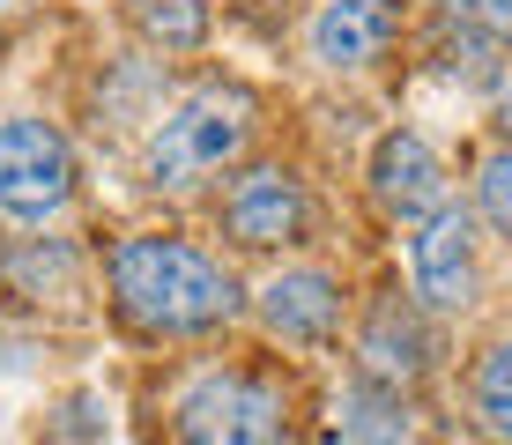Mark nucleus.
<instances>
[{
  "label": "nucleus",
  "mask_w": 512,
  "mask_h": 445,
  "mask_svg": "<svg viewBox=\"0 0 512 445\" xmlns=\"http://www.w3.org/2000/svg\"><path fill=\"white\" fill-rule=\"evenodd\" d=\"M409 275H416V297H423V305H438V312L468 305V282H475V230H468L461 208H438V216L416 230Z\"/></svg>",
  "instance_id": "7"
},
{
  "label": "nucleus",
  "mask_w": 512,
  "mask_h": 445,
  "mask_svg": "<svg viewBox=\"0 0 512 445\" xmlns=\"http://www.w3.org/2000/svg\"><path fill=\"white\" fill-rule=\"evenodd\" d=\"M372 193H379L386 216L431 223L438 208H446V171H438L431 141H423V134H386L372 149Z\"/></svg>",
  "instance_id": "6"
},
{
  "label": "nucleus",
  "mask_w": 512,
  "mask_h": 445,
  "mask_svg": "<svg viewBox=\"0 0 512 445\" xmlns=\"http://www.w3.org/2000/svg\"><path fill=\"white\" fill-rule=\"evenodd\" d=\"M245 134H253V97L245 89H193L149 134V178L164 193H193L245 149Z\"/></svg>",
  "instance_id": "2"
},
{
  "label": "nucleus",
  "mask_w": 512,
  "mask_h": 445,
  "mask_svg": "<svg viewBox=\"0 0 512 445\" xmlns=\"http://www.w3.org/2000/svg\"><path fill=\"white\" fill-rule=\"evenodd\" d=\"M357 356H364V379H372V386H394V394H401L409 379H423V327H416V312L401 305V297L372 305Z\"/></svg>",
  "instance_id": "10"
},
{
  "label": "nucleus",
  "mask_w": 512,
  "mask_h": 445,
  "mask_svg": "<svg viewBox=\"0 0 512 445\" xmlns=\"http://www.w3.org/2000/svg\"><path fill=\"white\" fill-rule=\"evenodd\" d=\"M505 112H512V82H505Z\"/></svg>",
  "instance_id": "17"
},
{
  "label": "nucleus",
  "mask_w": 512,
  "mask_h": 445,
  "mask_svg": "<svg viewBox=\"0 0 512 445\" xmlns=\"http://www.w3.org/2000/svg\"><path fill=\"white\" fill-rule=\"evenodd\" d=\"M223 230H231L238 245H253V253L290 245L297 230H305V193H297V178L282 171V164L245 171L238 186H231V201H223Z\"/></svg>",
  "instance_id": "5"
},
{
  "label": "nucleus",
  "mask_w": 512,
  "mask_h": 445,
  "mask_svg": "<svg viewBox=\"0 0 512 445\" xmlns=\"http://www.w3.org/2000/svg\"><path fill=\"white\" fill-rule=\"evenodd\" d=\"M186 445H282V394L253 371H201L179 394Z\"/></svg>",
  "instance_id": "3"
},
{
  "label": "nucleus",
  "mask_w": 512,
  "mask_h": 445,
  "mask_svg": "<svg viewBox=\"0 0 512 445\" xmlns=\"http://www.w3.org/2000/svg\"><path fill=\"white\" fill-rule=\"evenodd\" d=\"M446 8H453V23H461L468 38H483V45L512 38V0H446Z\"/></svg>",
  "instance_id": "15"
},
{
  "label": "nucleus",
  "mask_w": 512,
  "mask_h": 445,
  "mask_svg": "<svg viewBox=\"0 0 512 445\" xmlns=\"http://www.w3.org/2000/svg\"><path fill=\"white\" fill-rule=\"evenodd\" d=\"M134 23L149 30L156 45H179V52L208 38V8L201 0H134Z\"/></svg>",
  "instance_id": "12"
},
{
  "label": "nucleus",
  "mask_w": 512,
  "mask_h": 445,
  "mask_svg": "<svg viewBox=\"0 0 512 445\" xmlns=\"http://www.w3.org/2000/svg\"><path fill=\"white\" fill-rule=\"evenodd\" d=\"M349 445H409V408H401L394 386H372V379H357L342 394V423H334Z\"/></svg>",
  "instance_id": "11"
},
{
  "label": "nucleus",
  "mask_w": 512,
  "mask_h": 445,
  "mask_svg": "<svg viewBox=\"0 0 512 445\" xmlns=\"http://www.w3.org/2000/svg\"><path fill=\"white\" fill-rule=\"evenodd\" d=\"M112 297L141 334H201L238 312V282L186 238H119L112 245Z\"/></svg>",
  "instance_id": "1"
},
{
  "label": "nucleus",
  "mask_w": 512,
  "mask_h": 445,
  "mask_svg": "<svg viewBox=\"0 0 512 445\" xmlns=\"http://www.w3.org/2000/svg\"><path fill=\"white\" fill-rule=\"evenodd\" d=\"M52 438H60V445H97V438H104L97 401H90V394H75V401L60 408V431H52Z\"/></svg>",
  "instance_id": "16"
},
{
  "label": "nucleus",
  "mask_w": 512,
  "mask_h": 445,
  "mask_svg": "<svg viewBox=\"0 0 512 445\" xmlns=\"http://www.w3.org/2000/svg\"><path fill=\"white\" fill-rule=\"evenodd\" d=\"M260 319H268L282 342H320V334H334V319H342V290H334V275H320V267H282L268 290H260Z\"/></svg>",
  "instance_id": "9"
},
{
  "label": "nucleus",
  "mask_w": 512,
  "mask_h": 445,
  "mask_svg": "<svg viewBox=\"0 0 512 445\" xmlns=\"http://www.w3.org/2000/svg\"><path fill=\"white\" fill-rule=\"evenodd\" d=\"M475 201H483V216L512 238V149H490L483 164H475Z\"/></svg>",
  "instance_id": "14"
},
{
  "label": "nucleus",
  "mask_w": 512,
  "mask_h": 445,
  "mask_svg": "<svg viewBox=\"0 0 512 445\" xmlns=\"http://www.w3.org/2000/svg\"><path fill=\"white\" fill-rule=\"evenodd\" d=\"M75 193V156L45 119H0V216L52 223Z\"/></svg>",
  "instance_id": "4"
},
{
  "label": "nucleus",
  "mask_w": 512,
  "mask_h": 445,
  "mask_svg": "<svg viewBox=\"0 0 512 445\" xmlns=\"http://www.w3.org/2000/svg\"><path fill=\"white\" fill-rule=\"evenodd\" d=\"M0 8H8V0H0Z\"/></svg>",
  "instance_id": "18"
},
{
  "label": "nucleus",
  "mask_w": 512,
  "mask_h": 445,
  "mask_svg": "<svg viewBox=\"0 0 512 445\" xmlns=\"http://www.w3.org/2000/svg\"><path fill=\"white\" fill-rule=\"evenodd\" d=\"M394 38V0H327L312 15V60L320 67H372Z\"/></svg>",
  "instance_id": "8"
},
{
  "label": "nucleus",
  "mask_w": 512,
  "mask_h": 445,
  "mask_svg": "<svg viewBox=\"0 0 512 445\" xmlns=\"http://www.w3.org/2000/svg\"><path fill=\"white\" fill-rule=\"evenodd\" d=\"M475 408H483V423L498 438H512V342H498L483 356V371H475Z\"/></svg>",
  "instance_id": "13"
}]
</instances>
